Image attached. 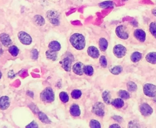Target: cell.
I'll list each match as a JSON object with an SVG mask.
<instances>
[{
  "instance_id": "obj_1",
  "label": "cell",
  "mask_w": 156,
  "mask_h": 128,
  "mask_svg": "<svg viewBox=\"0 0 156 128\" xmlns=\"http://www.w3.org/2000/svg\"><path fill=\"white\" fill-rule=\"evenodd\" d=\"M70 41L71 45L77 50H82L86 47V39L82 34L75 33L70 38Z\"/></svg>"
},
{
  "instance_id": "obj_2",
  "label": "cell",
  "mask_w": 156,
  "mask_h": 128,
  "mask_svg": "<svg viewBox=\"0 0 156 128\" xmlns=\"http://www.w3.org/2000/svg\"><path fill=\"white\" fill-rule=\"evenodd\" d=\"M40 98L45 103H51L54 101L55 95L53 90L51 88H46L41 92Z\"/></svg>"
},
{
  "instance_id": "obj_3",
  "label": "cell",
  "mask_w": 156,
  "mask_h": 128,
  "mask_svg": "<svg viewBox=\"0 0 156 128\" xmlns=\"http://www.w3.org/2000/svg\"><path fill=\"white\" fill-rule=\"evenodd\" d=\"M46 17L50 23L54 26H58L60 23V16L56 10H51L47 12Z\"/></svg>"
},
{
  "instance_id": "obj_4",
  "label": "cell",
  "mask_w": 156,
  "mask_h": 128,
  "mask_svg": "<svg viewBox=\"0 0 156 128\" xmlns=\"http://www.w3.org/2000/svg\"><path fill=\"white\" fill-rule=\"evenodd\" d=\"M143 92L149 97H154L156 95V86L151 83L145 84L143 86Z\"/></svg>"
},
{
  "instance_id": "obj_5",
  "label": "cell",
  "mask_w": 156,
  "mask_h": 128,
  "mask_svg": "<svg viewBox=\"0 0 156 128\" xmlns=\"http://www.w3.org/2000/svg\"><path fill=\"white\" fill-rule=\"evenodd\" d=\"M126 48L121 45H117L115 46L113 49V54L117 58H121L124 57L126 54Z\"/></svg>"
},
{
  "instance_id": "obj_6",
  "label": "cell",
  "mask_w": 156,
  "mask_h": 128,
  "mask_svg": "<svg viewBox=\"0 0 156 128\" xmlns=\"http://www.w3.org/2000/svg\"><path fill=\"white\" fill-rule=\"evenodd\" d=\"M92 112L99 116H103L105 114L104 105L101 102H97L92 108Z\"/></svg>"
},
{
  "instance_id": "obj_7",
  "label": "cell",
  "mask_w": 156,
  "mask_h": 128,
  "mask_svg": "<svg viewBox=\"0 0 156 128\" xmlns=\"http://www.w3.org/2000/svg\"><path fill=\"white\" fill-rule=\"evenodd\" d=\"M18 37L20 42L25 45H29L32 42V38L25 32L21 31L18 34Z\"/></svg>"
},
{
  "instance_id": "obj_8",
  "label": "cell",
  "mask_w": 156,
  "mask_h": 128,
  "mask_svg": "<svg viewBox=\"0 0 156 128\" xmlns=\"http://www.w3.org/2000/svg\"><path fill=\"white\" fill-rule=\"evenodd\" d=\"M115 32L118 37L123 40H127L129 36L126 27L123 25L118 26L115 30Z\"/></svg>"
},
{
  "instance_id": "obj_9",
  "label": "cell",
  "mask_w": 156,
  "mask_h": 128,
  "mask_svg": "<svg viewBox=\"0 0 156 128\" xmlns=\"http://www.w3.org/2000/svg\"><path fill=\"white\" fill-rule=\"evenodd\" d=\"M140 111L143 116H148L151 115L153 112V109L147 103H143L140 106Z\"/></svg>"
},
{
  "instance_id": "obj_10",
  "label": "cell",
  "mask_w": 156,
  "mask_h": 128,
  "mask_svg": "<svg viewBox=\"0 0 156 128\" xmlns=\"http://www.w3.org/2000/svg\"><path fill=\"white\" fill-rule=\"evenodd\" d=\"M0 41H1V43L5 47H9L12 45L11 38H10V36L8 34L6 33H2L0 34Z\"/></svg>"
},
{
  "instance_id": "obj_11",
  "label": "cell",
  "mask_w": 156,
  "mask_h": 128,
  "mask_svg": "<svg viewBox=\"0 0 156 128\" xmlns=\"http://www.w3.org/2000/svg\"><path fill=\"white\" fill-rule=\"evenodd\" d=\"M84 64L81 62H78L75 63L73 67V70L75 73L78 75V76H82L84 73Z\"/></svg>"
},
{
  "instance_id": "obj_12",
  "label": "cell",
  "mask_w": 156,
  "mask_h": 128,
  "mask_svg": "<svg viewBox=\"0 0 156 128\" xmlns=\"http://www.w3.org/2000/svg\"><path fill=\"white\" fill-rule=\"evenodd\" d=\"M134 35L137 40L140 42H144L146 40V33L141 29H136L134 31Z\"/></svg>"
},
{
  "instance_id": "obj_13",
  "label": "cell",
  "mask_w": 156,
  "mask_h": 128,
  "mask_svg": "<svg viewBox=\"0 0 156 128\" xmlns=\"http://www.w3.org/2000/svg\"><path fill=\"white\" fill-rule=\"evenodd\" d=\"M10 106V99L7 96H3L0 98V109L6 110Z\"/></svg>"
},
{
  "instance_id": "obj_14",
  "label": "cell",
  "mask_w": 156,
  "mask_h": 128,
  "mask_svg": "<svg viewBox=\"0 0 156 128\" xmlns=\"http://www.w3.org/2000/svg\"><path fill=\"white\" fill-rule=\"evenodd\" d=\"M88 55L93 58H98L99 57V52L95 46H90L87 49Z\"/></svg>"
},
{
  "instance_id": "obj_15",
  "label": "cell",
  "mask_w": 156,
  "mask_h": 128,
  "mask_svg": "<svg viewBox=\"0 0 156 128\" xmlns=\"http://www.w3.org/2000/svg\"><path fill=\"white\" fill-rule=\"evenodd\" d=\"M70 112L71 115L73 116H79L81 115V110L78 104H73L70 109Z\"/></svg>"
},
{
  "instance_id": "obj_16",
  "label": "cell",
  "mask_w": 156,
  "mask_h": 128,
  "mask_svg": "<svg viewBox=\"0 0 156 128\" xmlns=\"http://www.w3.org/2000/svg\"><path fill=\"white\" fill-rule=\"evenodd\" d=\"M71 62L72 61L69 57L65 58L63 60V61L62 63V67L67 72H70L71 70Z\"/></svg>"
},
{
  "instance_id": "obj_17",
  "label": "cell",
  "mask_w": 156,
  "mask_h": 128,
  "mask_svg": "<svg viewBox=\"0 0 156 128\" xmlns=\"http://www.w3.org/2000/svg\"><path fill=\"white\" fill-rule=\"evenodd\" d=\"M48 47L49 48V50L52 51H54V52H58L61 49V46L60 43L58 41H51L49 44Z\"/></svg>"
},
{
  "instance_id": "obj_18",
  "label": "cell",
  "mask_w": 156,
  "mask_h": 128,
  "mask_svg": "<svg viewBox=\"0 0 156 128\" xmlns=\"http://www.w3.org/2000/svg\"><path fill=\"white\" fill-rule=\"evenodd\" d=\"M99 46L101 51L105 52L108 47V42L106 38H101L99 40Z\"/></svg>"
},
{
  "instance_id": "obj_19",
  "label": "cell",
  "mask_w": 156,
  "mask_h": 128,
  "mask_svg": "<svg viewBox=\"0 0 156 128\" xmlns=\"http://www.w3.org/2000/svg\"><path fill=\"white\" fill-rule=\"evenodd\" d=\"M147 61L152 65H156V52H150L146 56Z\"/></svg>"
},
{
  "instance_id": "obj_20",
  "label": "cell",
  "mask_w": 156,
  "mask_h": 128,
  "mask_svg": "<svg viewBox=\"0 0 156 128\" xmlns=\"http://www.w3.org/2000/svg\"><path fill=\"white\" fill-rule=\"evenodd\" d=\"M102 97V99H103L104 101L106 104H111L112 97H111V94H110V92H109L107 91H105L104 92H103Z\"/></svg>"
},
{
  "instance_id": "obj_21",
  "label": "cell",
  "mask_w": 156,
  "mask_h": 128,
  "mask_svg": "<svg viewBox=\"0 0 156 128\" xmlns=\"http://www.w3.org/2000/svg\"><path fill=\"white\" fill-rule=\"evenodd\" d=\"M111 104L115 108H118V109H120V108L123 107L124 104V103L123 100L121 99H116L112 101Z\"/></svg>"
},
{
  "instance_id": "obj_22",
  "label": "cell",
  "mask_w": 156,
  "mask_h": 128,
  "mask_svg": "<svg viewBox=\"0 0 156 128\" xmlns=\"http://www.w3.org/2000/svg\"><path fill=\"white\" fill-rule=\"evenodd\" d=\"M34 21L37 26H40L44 25L45 23V21L44 18L41 15H37L34 17Z\"/></svg>"
},
{
  "instance_id": "obj_23",
  "label": "cell",
  "mask_w": 156,
  "mask_h": 128,
  "mask_svg": "<svg viewBox=\"0 0 156 128\" xmlns=\"http://www.w3.org/2000/svg\"><path fill=\"white\" fill-rule=\"evenodd\" d=\"M142 57V55L141 53L139 52H135L131 56V59L133 63H137L139 61Z\"/></svg>"
},
{
  "instance_id": "obj_24",
  "label": "cell",
  "mask_w": 156,
  "mask_h": 128,
  "mask_svg": "<svg viewBox=\"0 0 156 128\" xmlns=\"http://www.w3.org/2000/svg\"><path fill=\"white\" fill-rule=\"evenodd\" d=\"M46 55L48 58L53 60V61H55L57 60V52H54V51H52L51 50H49L46 51Z\"/></svg>"
},
{
  "instance_id": "obj_25",
  "label": "cell",
  "mask_w": 156,
  "mask_h": 128,
  "mask_svg": "<svg viewBox=\"0 0 156 128\" xmlns=\"http://www.w3.org/2000/svg\"><path fill=\"white\" fill-rule=\"evenodd\" d=\"M109 70L114 75H118L123 71V68L121 66H116L110 68Z\"/></svg>"
},
{
  "instance_id": "obj_26",
  "label": "cell",
  "mask_w": 156,
  "mask_h": 128,
  "mask_svg": "<svg viewBox=\"0 0 156 128\" xmlns=\"http://www.w3.org/2000/svg\"><path fill=\"white\" fill-rule=\"evenodd\" d=\"M38 119L40 120L41 122H43L44 123H46V124L51 123V122L49 119L48 118V116L43 112H39Z\"/></svg>"
},
{
  "instance_id": "obj_27",
  "label": "cell",
  "mask_w": 156,
  "mask_h": 128,
  "mask_svg": "<svg viewBox=\"0 0 156 128\" xmlns=\"http://www.w3.org/2000/svg\"><path fill=\"white\" fill-rule=\"evenodd\" d=\"M127 88L129 92H135L137 89V86L134 82L129 81L127 83Z\"/></svg>"
},
{
  "instance_id": "obj_28",
  "label": "cell",
  "mask_w": 156,
  "mask_h": 128,
  "mask_svg": "<svg viewBox=\"0 0 156 128\" xmlns=\"http://www.w3.org/2000/svg\"><path fill=\"white\" fill-rule=\"evenodd\" d=\"M9 52L14 57H16L18 55L19 53V49L18 47L15 46H10L9 48Z\"/></svg>"
},
{
  "instance_id": "obj_29",
  "label": "cell",
  "mask_w": 156,
  "mask_h": 128,
  "mask_svg": "<svg viewBox=\"0 0 156 128\" xmlns=\"http://www.w3.org/2000/svg\"><path fill=\"white\" fill-rule=\"evenodd\" d=\"M94 70L91 66H86L84 68V73L88 76H93Z\"/></svg>"
},
{
  "instance_id": "obj_30",
  "label": "cell",
  "mask_w": 156,
  "mask_h": 128,
  "mask_svg": "<svg viewBox=\"0 0 156 128\" xmlns=\"http://www.w3.org/2000/svg\"><path fill=\"white\" fill-rule=\"evenodd\" d=\"M60 100L63 103H67L69 101V97L67 93L65 92H61L59 94Z\"/></svg>"
},
{
  "instance_id": "obj_31",
  "label": "cell",
  "mask_w": 156,
  "mask_h": 128,
  "mask_svg": "<svg viewBox=\"0 0 156 128\" xmlns=\"http://www.w3.org/2000/svg\"><path fill=\"white\" fill-rule=\"evenodd\" d=\"M118 95L120 96V97L123 99H128L130 97V95L128 92L124 91V90H121L118 92Z\"/></svg>"
},
{
  "instance_id": "obj_32",
  "label": "cell",
  "mask_w": 156,
  "mask_h": 128,
  "mask_svg": "<svg viewBox=\"0 0 156 128\" xmlns=\"http://www.w3.org/2000/svg\"><path fill=\"white\" fill-rule=\"evenodd\" d=\"M71 97L73 99H79L82 95V92L81 91L75 89L73 90L71 92Z\"/></svg>"
},
{
  "instance_id": "obj_33",
  "label": "cell",
  "mask_w": 156,
  "mask_h": 128,
  "mask_svg": "<svg viewBox=\"0 0 156 128\" xmlns=\"http://www.w3.org/2000/svg\"><path fill=\"white\" fill-rule=\"evenodd\" d=\"M149 30L151 34L156 38V22H152L150 24Z\"/></svg>"
},
{
  "instance_id": "obj_34",
  "label": "cell",
  "mask_w": 156,
  "mask_h": 128,
  "mask_svg": "<svg viewBox=\"0 0 156 128\" xmlns=\"http://www.w3.org/2000/svg\"><path fill=\"white\" fill-rule=\"evenodd\" d=\"M99 7H102V8H107V7H112L114 6V4L112 1H104V2H102L101 3L99 4Z\"/></svg>"
},
{
  "instance_id": "obj_35",
  "label": "cell",
  "mask_w": 156,
  "mask_h": 128,
  "mask_svg": "<svg viewBox=\"0 0 156 128\" xmlns=\"http://www.w3.org/2000/svg\"><path fill=\"white\" fill-rule=\"evenodd\" d=\"M90 127L92 128H101L100 123L96 120H91L90 122Z\"/></svg>"
},
{
  "instance_id": "obj_36",
  "label": "cell",
  "mask_w": 156,
  "mask_h": 128,
  "mask_svg": "<svg viewBox=\"0 0 156 128\" xmlns=\"http://www.w3.org/2000/svg\"><path fill=\"white\" fill-rule=\"evenodd\" d=\"M99 63H100L101 66L102 68H105L107 67V60L106 58V57L101 56L100 57V59H99Z\"/></svg>"
},
{
  "instance_id": "obj_37",
  "label": "cell",
  "mask_w": 156,
  "mask_h": 128,
  "mask_svg": "<svg viewBox=\"0 0 156 128\" xmlns=\"http://www.w3.org/2000/svg\"><path fill=\"white\" fill-rule=\"evenodd\" d=\"M31 55H32L33 59L36 60L38 57V52L36 49H33L31 51Z\"/></svg>"
},
{
  "instance_id": "obj_38",
  "label": "cell",
  "mask_w": 156,
  "mask_h": 128,
  "mask_svg": "<svg viewBox=\"0 0 156 128\" xmlns=\"http://www.w3.org/2000/svg\"><path fill=\"white\" fill-rule=\"evenodd\" d=\"M26 127H27V128H28V127H29V128H36V127H38V124L34 121H33V122H31L29 124L26 126Z\"/></svg>"
},
{
  "instance_id": "obj_39",
  "label": "cell",
  "mask_w": 156,
  "mask_h": 128,
  "mask_svg": "<svg viewBox=\"0 0 156 128\" xmlns=\"http://www.w3.org/2000/svg\"><path fill=\"white\" fill-rule=\"evenodd\" d=\"M112 118H113V120H115V121L118 122H121V121L123 120V119L121 118V116H117V115L113 116L112 117Z\"/></svg>"
},
{
  "instance_id": "obj_40",
  "label": "cell",
  "mask_w": 156,
  "mask_h": 128,
  "mask_svg": "<svg viewBox=\"0 0 156 128\" xmlns=\"http://www.w3.org/2000/svg\"><path fill=\"white\" fill-rule=\"evenodd\" d=\"M109 127H110V128H113V127H120V126L118 124H112V125L110 126Z\"/></svg>"
},
{
  "instance_id": "obj_41",
  "label": "cell",
  "mask_w": 156,
  "mask_h": 128,
  "mask_svg": "<svg viewBox=\"0 0 156 128\" xmlns=\"http://www.w3.org/2000/svg\"><path fill=\"white\" fill-rule=\"evenodd\" d=\"M1 77H2V73H1V72H0V79H1Z\"/></svg>"
}]
</instances>
